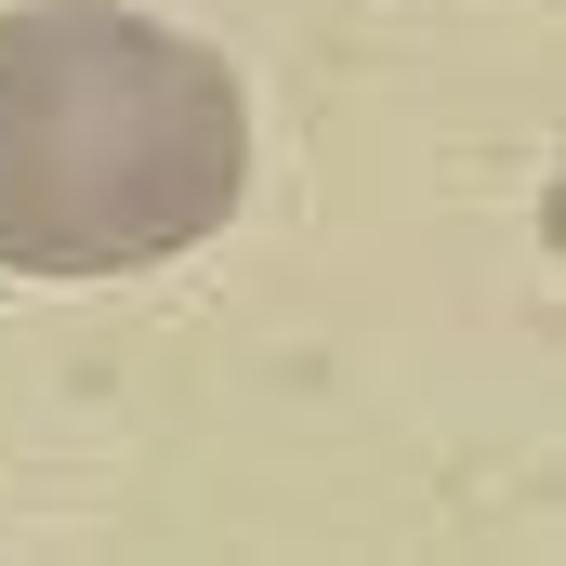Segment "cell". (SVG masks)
Masks as SVG:
<instances>
[{"mask_svg":"<svg viewBox=\"0 0 566 566\" xmlns=\"http://www.w3.org/2000/svg\"><path fill=\"white\" fill-rule=\"evenodd\" d=\"M251 185V106L211 40L119 0L0 13V264L133 277L198 251Z\"/></svg>","mask_w":566,"mask_h":566,"instance_id":"obj_1","label":"cell"}]
</instances>
